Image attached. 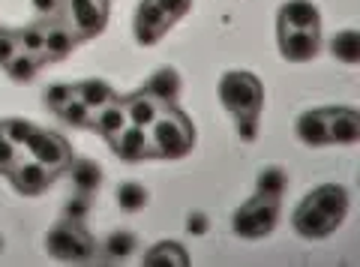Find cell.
<instances>
[{"label": "cell", "instance_id": "1", "mask_svg": "<svg viewBox=\"0 0 360 267\" xmlns=\"http://www.w3.org/2000/svg\"><path fill=\"white\" fill-rule=\"evenodd\" d=\"M348 214V193L340 183H321L297 204L291 226L300 237L307 240H321L333 235L342 226V219Z\"/></svg>", "mask_w": 360, "mask_h": 267}, {"label": "cell", "instance_id": "2", "mask_svg": "<svg viewBox=\"0 0 360 267\" xmlns=\"http://www.w3.org/2000/svg\"><path fill=\"white\" fill-rule=\"evenodd\" d=\"M150 144H153V157H186L195 144L193 124L180 115L174 105H162L156 124L150 126Z\"/></svg>", "mask_w": 360, "mask_h": 267}, {"label": "cell", "instance_id": "3", "mask_svg": "<svg viewBox=\"0 0 360 267\" xmlns=\"http://www.w3.org/2000/svg\"><path fill=\"white\" fill-rule=\"evenodd\" d=\"M193 0H141L139 15H135V39L141 46H153L162 39L168 27H174L189 13Z\"/></svg>", "mask_w": 360, "mask_h": 267}, {"label": "cell", "instance_id": "4", "mask_svg": "<svg viewBox=\"0 0 360 267\" xmlns=\"http://www.w3.org/2000/svg\"><path fill=\"white\" fill-rule=\"evenodd\" d=\"M219 103L225 105V111H231L234 117L262 115L264 87L252 72L231 70V72H225L222 82H219Z\"/></svg>", "mask_w": 360, "mask_h": 267}, {"label": "cell", "instance_id": "5", "mask_svg": "<svg viewBox=\"0 0 360 267\" xmlns=\"http://www.w3.org/2000/svg\"><path fill=\"white\" fill-rule=\"evenodd\" d=\"M279 222V202L274 198H264V195H252L250 202H243L231 216V226H234V235H240L246 240H262L267 237L270 231L276 228Z\"/></svg>", "mask_w": 360, "mask_h": 267}, {"label": "cell", "instance_id": "6", "mask_svg": "<svg viewBox=\"0 0 360 267\" xmlns=\"http://www.w3.org/2000/svg\"><path fill=\"white\" fill-rule=\"evenodd\" d=\"M45 247L54 259H63V261H87L94 255V240L84 235L82 222H63L49 235Z\"/></svg>", "mask_w": 360, "mask_h": 267}, {"label": "cell", "instance_id": "7", "mask_svg": "<svg viewBox=\"0 0 360 267\" xmlns=\"http://www.w3.org/2000/svg\"><path fill=\"white\" fill-rule=\"evenodd\" d=\"M60 9L75 37H96L105 27V0H63Z\"/></svg>", "mask_w": 360, "mask_h": 267}, {"label": "cell", "instance_id": "8", "mask_svg": "<svg viewBox=\"0 0 360 267\" xmlns=\"http://www.w3.org/2000/svg\"><path fill=\"white\" fill-rule=\"evenodd\" d=\"M27 153L37 162H42L45 169L51 171H60L70 165L72 153H70V144H66L60 136H54V132H45V129H37L27 141Z\"/></svg>", "mask_w": 360, "mask_h": 267}, {"label": "cell", "instance_id": "9", "mask_svg": "<svg viewBox=\"0 0 360 267\" xmlns=\"http://www.w3.org/2000/svg\"><path fill=\"white\" fill-rule=\"evenodd\" d=\"M321 48V33L319 30H291V27H279V51L285 60H312Z\"/></svg>", "mask_w": 360, "mask_h": 267}, {"label": "cell", "instance_id": "10", "mask_svg": "<svg viewBox=\"0 0 360 267\" xmlns=\"http://www.w3.org/2000/svg\"><path fill=\"white\" fill-rule=\"evenodd\" d=\"M9 174H13V183L18 193H25V195H39L45 193V189L51 186V169H45L42 162L37 159H27V162H15L13 169H9Z\"/></svg>", "mask_w": 360, "mask_h": 267}, {"label": "cell", "instance_id": "11", "mask_svg": "<svg viewBox=\"0 0 360 267\" xmlns=\"http://www.w3.org/2000/svg\"><path fill=\"white\" fill-rule=\"evenodd\" d=\"M111 148L120 159L127 162H139L144 157H153V144H150V129H141V126H127L117 138H111Z\"/></svg>", "mask_w": 360, "mask_h": 267}, {"label": "cell", "instance_id": "12", "mask_svg": "<svg viewBox=\"0 0 360 267\" xmlns=\"http://www.w3.org/2000/svg\"><path fill=\"white\" fill-rule=\"evenodd\" d=\"M279 27L291 30H321V15L312 0H288L279 9Z\"/></svg>", "mask_w": 360, "mask_h": 267}, {"label": "cell", "instance_id": "13", "mask_svg": "<svg viewBox=\"0 0 360 267\" xmlns=\"http://www.w3.org/2000/svg\"><path fill=\"white\" fill-rule=\"evenodd\" d=\"M328 138L330 144H354L360 141V115L352 108L333 105L328 108Z\"/></svg>", "mask_w": 360, "mask_h": 267}, {"label": "cell", "instance_id": "14", "mask_svg": "<svg viewBox=\"0 0 360 267\" xmlns=\"http://www.w3.org/2000/svg\"><path fill=\"white\" fill-rule=\"evenodd\" d=\"M297 138L309 148H321V144H330L328 138V108H312L303 111L297 117Z\"/></svg>", "mask_w": 360, "mask_h": 267}, {"label": "cell", "instance_id": "15", "mask_svg": "<svg viewBox=\"0 0 360 267\" xmlns=\"http://www.w3.org/2000/svg\"><path fill=\"white\" fill-rule=\"evenodd\" d=\"M144 93H150L156 103H162V105H174L180 96V75L174 70H168V66H162V70H156L148 79Z\"/></svg>", "mask_w": 360, "mask_h": 267}, {"label": "cell", "instance_id": "16", "mask_svg": "<svg viewBox=\"0 0 360 267\" xmlns=\"http://www.w3.org/2000/svg\"><path fill=\"white\" fill-rule=\"evenodd\" d=\"M123 105H127L129 124L132 126H141V129H150L156 124V117H160V111H162V103H156V99L150 93H144V91L129 96Z\"/></svg>", "mask_w": 360, "mask_h": 267}, {"label": "cell", "instance_id": "17", "mask_svg": "<svg viewBox=\"0 0 360 267\" xmlns=\"http://www.w3.org/2000/svg\"><path fill=\"white\" fill-rule=\"evenodd\" d=\"M94 126H96V132L99 136H105L108 141L111 138H117L123 129L129 126V115H127V105L123 103H111V105H105V108H99L96 115H94Z\"/></svg>", "mask_w": 360, "mask_h": 267}, {"label": "cell", "instance_id": "18", "mask_svg": "<svg viewBox=\"0 0 360 267\" xmlns=\"http://www.w3.org/2000/svg\"><path fill=\"white\" fill-rule=\"evenodd\" d=\"M75 33L70 25H51L45 27V58L49 60H58V58H66L72 48H75Z\"/></svg>", "mask_w": 360, "mask_h": 267}, {"label": "cell", "instance_id": "19", "mask_svg": "<svg viewBox=\"0 0 360 267\" xmlns=\"http://www.w3.org/2000/svg\"><path fill=\"white\" fill-rule=\"evenodd\" d=\"M144 264H150V267H184V264H189V255L180 243L162 240L144 255Z\"/></svg>", "mask_w": 360, "mask_h": 267}, {"label": "cell", "instance_id": "20", "mask_svg": "<svg viewBox=\"0 0 360 267\" xmlns=\"http://www.w3.org/2000/svg\"><path fill=\"white\" fill-rule=\"evenodd\" d=\"M75 96L82 99L84 105H90L94 111H99V108H105V105H111L115 103V91H111V84H105V82H99V79H90V82H82V84H75Z\"/></svg>", "mask_w": 360, "mask_h": 267}, {"label": "cell", "instance_id": "21", "mask_svg": "<svg viewBox=\"0 0 360 267\" xmlns=\"http://www.w3.org/2000/svg\"><path fill=\"white\" fill-rule=\"evenodd\" d=\"M285 186H288V174L279 169V165H267V169L258 171V181H255V193L258 195L279 202V198L285 195Z\"/></svg>", "mask_w": 360, "mask_h": 267}, {"label": "cell", "instance_id": "22", "mask_svg": "<svg viewBox=\"0 0 360 267\" xmlns=\"http://www.w3.org/2000/svg\"><path fill=\"white\" fill-rule=\"evenodd\" d=\"M39 63H42L39 54L18 51L15 58H9L4 66H6V75H9V79H13V82H18V84H27V82H33V75L39 72Z\"/></svg>", "mask_w": 360, "mask_h": 267}, {"label": "cell", "instance_id": "23", "mask_svg": "<svg viewBox=\"0 0 360 267\" xmlns=\"http://www.w3.org/2000/svg\"><path fill=\"white\" fill-rule=\"evenodd\" d=\"M330 54L340 63H360V30H340L330 39Z\"/></svg>", "mask_w": 360, "mask_h": 267}, {"label": "cell", "instance_id": "24", "mask_svg": "<svg viewBox=\"0 0 360 267\" xmlns=\"http://www.w3.org/2000/svg\"><path fill=\"white\" fill-rule=\"evenodd\" d=\"M72 183H75V189H78L82 195H90L99 183H103V171H99L96 162L82 159V162L72 165Z\"/></svg>", "mask_w": 360, "mask_h": 267}, {"label": "cell", "instance_id": "25", "mask_svg": "<svg viewBox=\"0 0 360 267\" xmlns=\"http://www.w3.org/2000/svg\"><path fill=\"white\" fill-rule=\"evenodd\" d=\"M115 198H117V204H120V210H127V214H135V210H141L144 204H148V189H144L141 183H120L117 186V193H115Z\"/></svg>", "mask_w": 360, "mask_h": 267}, {"label": "cell", "instance_id": "26", "mask_svg": "<svg viewBox=\"0 0 360 267\" xmlns=\"http://www.w3.org/2000/svg\"><path fill=\"white\" fill-rule=\"evenodd\" d=\"M94 115L96 111L90 105H84L78 96H72L70 103L58 111V117L63 120V124H72V126H94Z\"/></svg>", "mask_w": 360, "mask_h": 267}, {"label": "cell", "instance_id": "27", "mask_svg": "<svg viewBox=\"0 0 360 267\" xmlns=\"http://www.w3.org/2000/svg\"><path fill=\"white\" fill-rule=\"evenodd\" d=\"M103 249L108 259H127V255L135 249V235H129V231H115V235H108Z\"/></svg>", "mask_w": 360, "mask_h": 267}, {"label": "cell", "instance_id": "28", "mask_svg": "<svg viewBox=\"0 0 360 267\" xmlns=\"http://www.w3.org/2000/svg\"><path fill=\"white\" fill-rule=\"evenodd\" d=\"M4 136L15 144V148H27V141H30V136L37 132V126L33 124H27V120H18V117H9V120H4Z\"/></svg>", "mask_w": 360, "mask_h": 267}, {"label": "cell", "instance_id": "29", "mask_svg": "<svg viewBox=\"0 0 360 267\" xmlns=\"http://www.w3.org/2000/svg\"><path fill=\"white\" fill-rule=\"evenodd\" d=\"M75 96V84H54V87H49L45 91V103L51 105V111L58 115V111L70 103V99Z\"/></svg>", "mask_w": 360, "mask_h": 267}, {"label": "cell", "instance_id": "30", "mask_svg": "<svg viewBox=\"0 0 360 267\" xmlns=\"http://www.w3.org/2000/svg\"><path fill=\"white\" fill-rule=\"evenodd\" d=\"M18 42H21V51H30V54H39V58H45V30L42 27L25 30V37H18Z\"/></svg>", "mask_w": 360, "mask_h": 267}, {"label": "cell", "instance_id": "31", "mask_svg": "<svg viewBox=\"0 0 360 267\" xmlns=\"http://www.w3.org/2000/svg\"><path fill=\"white\" fill-rule=\"evenodd\" d=\"M18 162V148L4 136V126H0V171H9Z\"/></svg>", "mask_w": 360, "mask_h": 267}, {"label": "cell", "instance_id": "32", "mask_svg": "<svg viewBox=\"0 0 360 267\" xmlns=\"http://www.w3.org/2000/svg\"><path fill=\"white\" fill-rule=\"evenodd\" d=\"M258 117H262V115L234 117V124H238V136H240L243 141H255V136H258Z\"/></svg>", "mask_w": 360, "mask_h": 267}, {"label": "cell", "instance_id": "33", "mask_svg": "<svg viewBox=\"0 0 360 267\" xmlns=\"http://www.w3.org/2000/svg\"><path fill=\"white\" fill-rule=\"evenodd\" d=\"M18 51H21L18 37H13V33H0V63H6L9 58H15Z\"/></svg>", "mask_w": 360, "mask_h": 267}, {"label": "cell", "instance_id": "34", "mask_svg": "<svg viewBox=\"0 0 360 267\" xmlns=\"http://www.w3.org/2000/svg\"><path fill=\"white\" fill-rule=\"evenodd\" d=\"M84 214H87V202H84V198H75V202L66 204V219H70V222H82Z\"/></svg>", "mask_w": 360, "mask_h": 267}, {"label": "cell", "instance_id": "35", "mask_svg": "<svg viewBox=\"0 0 360 267\" xmlns=\"http://www.w3.org/2000/svg\"><path fill=\"white\" fill-rule=\"evenodd\" d=\"M186 228H189V235H205L207 231V216L205 214H189Z\"/></svg>", "mask_w": 360, "mask_h": 267}, {"label": "cell", "instance_id": "36", "mask_svg": "<svg viewBox=\"0 0 360 267\" xmlns=\"http://www.w3.org/2000/svg\"><path fill=\"white\" fill-rule=\"evenodd\" d=\"M33 6H37L42 15H49V13H58L63 6V0H33Z\"/></svg>", "mask_w": 360, "mask_h": 267}, {"label": "cell", "instance_id": "37", "mask_svg": "<svg viewBox=\"0 0 360 267\" xmlns=\"http://www.w3.org/2000/svg\"><path fill=\"white\" fill-rule=\"evenodd\" d=\"M0 252H4V237H0Z\"/></svg>", "mask_w": 360, "mask_h": 267}]
</instances>
